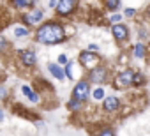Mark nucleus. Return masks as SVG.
<instances>
[{"label":"nucleus","instance_id":"obj_26","mask_svg":"<svg viewBox=\"0 0 150 136\" xmlns=\"http://www.w3.org/2000/svg\"><path fill=\"white\" fill-rule=\"evenodd\" d=\"M125 16H129V18L134 16V9H127V11H125Z\"/></svg>","mask_w":150,"mask_h":136},{"label":"nucleus","instance_id":"obj_9","mask_svg":"<svg viewBox=\"0 0 150 136\" xmlns=\"http://www.w3.org/2000/svg\"><path fill=\"white\" fill-rule=\"evenodd\" d=\"M41 20H42V11H39V9H35V11L25 14V23H27V25H35V23H39Z\"/></svg>","mask_w":150,"mask_h":136},{"label":"nucleus","instance_id":"obj_4","mask_svg":"<svg viewBox=\"0 0 150 136\" xmlns=\"http://www.w3.org/2000/svg\"><path fill=\"white\" fill-rule=\"evenodd\" d=\"M80 60H81V64H83L85 67L92 69V67L99 62V57H97V55H94V53H90V51H83V53L80 55Z\"/></svg>","mask_w":150,"mask_h":136},{"label":"nucleus","instance_id":"obj_28","mask_svg":"<svg viewBox=\"0 0 150 136\" xmlns=\"http://www.w3.org/2000/svg\"><path fill=\"white\" fill-rule=\"evenodd\" d=\"M4 120V113H2V110H0V122Z\"/></svg>","mask_w":150,"mask_h":136},{"label":"nucleus","instance_id":"obj_16","mask_svg":"<svg viewBox=\"0 0 150 136\" xmlns=\"http://www.w3.org/2000/svg\"><path fill=\"white\" fill-rule=\"evenodd\" d=\"M118 6H120L118 0H108V2H106V7H110V9H117Z\"/></svg>","mask_w":150,"mask_h":136},{"label":"nucleus","instance_id":"obj_17","mask_svg":"<svg viewBox=\"0 0 150 136\" xmlns=\"http://www.w3.org/2000/svg\"><path fill=\"white\" fill-rule=\"evenodd\" d=\"M14 34H16V37H20V35H27V34H28V30H27V28H23V27H18V28L14 30Z\"/></svg>","mask_w":150,"mask_h":136},{"label":"nucleus","instance_id":"obj_13","mask_svg":"<svg viewBox=\"0 0 150 136\" xmlns=\"http://www.w3.org/2000/svg\"><path fill=\"white\" fill-rule=\"evenodd\" d=\"M21 90H23V94H25V96H27V97H28L30 101H34V103H37V101H39V97H37V94H34V92H32V90H30L28 87H23Z\"/></svg>","mask_w":150,"mask_h":136},{"label":"nucleus","instance_id":"obj_20","mask_svg":"<svg viewBox=\"0 0 150 136\" xmlns=\"http://www.w3.org/2000/svg\"><path fill=\"white\" fill-rule=\"evenodd\" d=\"M14 6H16V7H30L32 2H14Z\"/></svg>","mask_w":150,"mask_h":136},{"label":"nucleus","instance_id":"obj_10","mask_svg":"<svg viewBox=\"0 0 150 136\" xmlns=\"http://www.w3.org/2000/svg\"><path fill=\"white\" fill-rule=\"evenodd\" d=\"M118 97H115V96H110V97H106L104 99V104H103V108H104V111H117V108H118Z\"/></svg>","mask_w":150,"mask_h":136},{"label":"nucleus","instance_id":"obj_22","mask_svg":"<svg viewBox=\"0 0 150 136\" xmlns=\"http://www.w3.org/2000/svg\"><path fill=\"white\" fill-rule=\"evenodd\" d=\"M99 136H115V134H113V131H111V129H104Z\"/></svg>","mask_w":150,"mask_h":136},{"label":"nucleus","instance_id":"obj_19","mask_svg":"<svg viewBox=\"0 0 150 136\" xmlns=\"http://www.w3.org/2000/svg\"><path fill=\"white\" fill-rule=\"evenodd\" d=\"M94 97H96V99H103V97H104V90H103V89H96V90H94Z\"/></svg>","mask_w":150,"mask_h":136},{"label":"nucleus","instance_id":"obj_1","mask_svg":"<svg viewBox=\"0 0 150 136\" xmlns=\"http://www.w3.org/2000/svg\"><path fill=\"white\" fill-rule=\"evenodd\" d=\"M65 37L64 27L58 23H46L37 30V41L42 44H57L62 42Z\"/></svg>","mask_w":150,"mask_h":136},{"label":"nucleus","instance_id":"obj_23","mask_svg":"<svg viewBox=\"0 0 150 136\" xmlns=\"http://www.w3.org/2000/svg\"><path fill=\"white\" fill-rule=\"evenodd\" d=\"M58 64H67V55H60L58 57Z\"/></svg>","mask_w":150,"mask_h":136},{"label":"nucleus","instance_id":"obj_21","mask_svg":"<svg viewBox=\"0 0 150 136\" xmlns=\"http://www.w3.org/2000/svg\"><path fill=\"white\" fill-rule=\"evenodd\" d=\"M134 83H138V85H141V83H143V76L136 73V74H134Z\"/></svg>","mask_w":150,"mask_h":136},{"label":"nucleus","instance_id":"obj_7","mask_svg":"<svg viewBox=\"0 0 150 136\" xmlns=\"http://www.w3.org/2000/svg\"><path fill=\"white\" fill-rule=\"evenodd\" d=\"M20 57H21V62H23L25 65H34V64L37 62V55H35L34 51H30V50L20 51Z\"/></svg>","mask_w":150,"mask_h":136},{"label":"nucleus","instance_id":"obj_18","mask_svg":"<svg viewBox=\"0 0 150 136\" xmlns=\"http://www.w3.org/2000/svg\"><path fill=\"white\" fill-rule=\"evenodd\" d=\"M7 50V41L2 37V35H0V53H4Z\"/></svg>","mask_w":150,"mask_h":136},{"label":"nucleus","instance_id":"obj_3","mask_svg":"<svg viewBox=\"0 0 150 136\" xmlns=\"http://www.w3.org/2000/svg\"><path fill=\"white\" fill-rule=\"evenodd\" d=\"M134 74H136V73L131 71V69L120 73V74L117 76V85H118V87H129V85H132V83H134Z\"/></svg>","mask_w":150,"mask_h":136},{"label":"nucleus","instance_id":"obj_6","mask_svg":"<svg viewBox=\"0 0 150 136\" xmlns=\"http://www.w3.org/2000/svg\"><path fill=\"white\" fill-rule=\"evenodd\" d=\"M74 7H76V2H72V0H62L57 6V13L58 14H69L74 11Z\"/></svg>","mask_w":150,"mask_h":136},{"label":"nucleus","instance_id":"obj_2","mask_svg":"<svg viewBox=\"0 0 150 136\" xmlns=\"http://www.w3.org/2000/svg\"><path fill=\"white\" fill-rule=\"evenodd\" d=\"M88 83L87 81H78V85L74 87V99H78V101H87L88 99Z\"/></svg>","mask_w":150,"mask_h":136},{"label":"nucleus","instance_id":"obj_14","mask_svg":"<svg viewBox=\"0 0 150 136\" xmlns=\"http://www.w3.org/2000/svg\"><path fill=\"white\" fill-rule=\"evenodd\" d=\"M134 55H136L138 58H143V57H145V46H143V44H136V46H134Z\"/></svg>","mask_w":150,"mask_h":136},{"label":"nucleus","instance_id":"obj_25","mask_svg":"<svg viewBox=\"0 0 150 136\" xmlns=\"http://www.w3.org/2000/svg\"><path fill=\"white\" fill-rule=\"evenodd\" d=\"M111 21L118 25V21H120V16H118V14H113V16H111Z\"/></svg>","mask_w":150,"mask_h":136},{"label":"nucleus","instance_id":"obj_11","mask_svg":"<svg viewBox=\"0 0 150 136\" xmlns=\"http://www.w3.org/2000/svg\"><path fill=\"white\" fill-rule=\"evenodd\" d=\"M50 73H51L57 80H64V78H65V71L62 69L60 65H57V64H50Z\"/></svg>","mask_w":150,"mask_h":136},{"label":"nucleus","instance_id":"obj_15","mask_svg":"<svg viewBox=\"0 0 150 136\" xmlns=\"http://www.w3.org/2000/svg\"><path fill=\"white\" fill-rule=\"evenodd\" d=\"M67 106H69V110H72V111H74V110H80V106H81V101H78V99H72V101H69V104H67Z\"/></svg>","mask_w":150,"mask_h":136},{"label":"nucleus","instance_id":"obj_24","mask_svg":"<svg viewBox=\"0 0 150 136\" xmlns=\"http://www.w3.org/2000/svg\"><path fill=\"white\" fill-rule=\"evenodd\" d=\"M6 96H7V90H6L4 87H0V99H4Z\"/></svg>","mask_w":150,"mask_h":136},{"label":"nucleus","instance_id":"obj_8","mask_svg":"<svg viewBox=\"0 0 150 136\" xmlns=\"http://www.w3.org/2000/svg\"><path fill=\"white\" fill-rule=\"evenodd\" d=\"M90 80H92L94 83H103V81L106 80V69H104V67H96V69H92Z\"/></svg>","mask_w":150,"mask_h":136},{"label":"nucleus","instance_id":"obj_5","mask_svg":"<svg viewBox=\"0 0 150 136\" xmlns=\"http://www.w3.org/2000/svg\"><path fill=\"white\" fill-rule=\"evenodd\" d=\"M111 32H113V37H115L117 41H125V39H127V35H129L127 27H125V25H122V23L113 25V27H111Z\"/></svg>","mask_w":150,"mask_h":136},{"label":"nucleus","instance_id":"obj_27","mask_svg":"<svg viewBox=\"0 0 150 136\" xmlns=\"http://www.w3.org/2000/svg\"><path fill=\"white\" fill-rule=\"evenodd\" d=\"M88 50H90V51H92V50L96 51V50H97V46H96V44H90V46H88Z\"/></svg>","mask_w":150,"mask_h":136},{"label":"nucleus","instance_id":"obj_12","mask_svg":"<svg viewBox=\"0 0 150 136\" xmlns=\"http://www.w3.org/2000/svg\"><path fill=\"white\" fill-rule=\"evenodd\" d=\"M65 76L71 80H76V62H69L65 67Z\"/></svg>","mask_w":150,"mask_h":136},{"label":"nucleus","instance_id":"obj_29","mask_svg":"<svg viewBox=\"0 0 150 136\" xmlns=\"http://www.w3.org/2000/svg\"><path fill=\"white\" fill-rule=\"evenodd\" d=\"M148 18H150V9H148Z\"/></svg>","mask_w":150,"mask_h":136}]
</instances>
